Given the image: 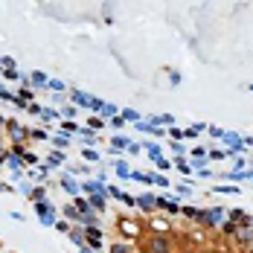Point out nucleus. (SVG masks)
Masks as SVG:
<instances>
[{"instance_id": "1", "label": "nucleus", "mask_w": 253, "mask_h": 253, "mask_svg": "<svg viewBox=\"0 0 253 253\" xmlns=\"http://www.w3.org/2000/svg\"><path fill=\"white\" fill-rule=\"evenodd\" d=\"M143 251L146 253H172V245L163 236H152L149 242H143Z\"/></svg>"}, {"instance_id": "2", "label": "nucleus", "mask_w": 253, "mask_h": 253, "mask_svg": "<svg viewBox=\"0 0 253 253\" xmlns=\"http://www.w3.org/2000/svg\"><path fill=\"white\" fill-rule=\"evenodd\" d=\"M126 251H128L126 245H114V248H111V253H126Z\"/></svg>"}, {"instance_id": "3", "label": "nucleus", "mask_w": 253, "mask_h": 253, "mask_svg": "<svg viewBox=\"0 0 253 253\" xmlns=\"http://www.w3.org/2000/svg\"><path fill=\"white\" fill-rule=\"evenodd\" d=\"M183 253H192V251H183Z\"/></svg>"}]
</instances>
